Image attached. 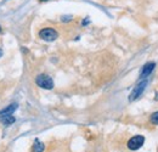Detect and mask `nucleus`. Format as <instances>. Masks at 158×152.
I'll return each mask as SVG.
<instances>
[{
  "label": "nucleus",
  "instance_id": "nucleus-1",
  "mask_svg": "<svg viewBox=\"0 0 158 152\" xmlns=\"http://www.w3.org/2000/svg\"><path fill=\"white\" fill-rule=\"evenodd\" d=\"M35 83L39 85L40 88L46 89V90H50V89L54 88V80L48 74H39L35 79Z\"/></svg>",
  "mask_w": 158,
  "mask_h": 152
},
{
  "label": "nucleus",
  "instance_id": "nucleus-2",
  "mask_svg": "<svg viewBox=\"0 0 158 152\" xmlns=\"http://www.w3.org/2000/svg\"><path fill=\"white\" fill-rule=\"evenodd\" d=\"M143 142H145V137L142 135H135L128 141L127 145H128V149L130 151H136L143 145Z\"/></svg>",
  "mask_w": 158,
  "mask_h": 152
},
{
  "label": "nucleus",
  "instance_id": "nucleus-3",
  "mask_svg": "<svg viewBox=\"0 0 158 152\" xmlns=\"http://www.w3.org/2000/svg\"><path fill=\"white\" fill-rule=\"evenodd\" d=\"M39 37L45 41H54L59 37V33L52 28H44L39 32Z\"/></svg>",
  "mask_w": 158,
  "mask_h": 152
},
{
  "label": "nucleus",
  "instance_id": "nucleus-4",
  "mask_svg": "<svg viewBox=\"0 0 158 152\" xmlns=\"http://www.w3.org/2000/svg\"><path fill=\"white\" fill-rule=\"evenodd\" d=\"M146 87H147V80L140 82L138 85L133 89V91L130 93V95H129V101H134V100H136L139 96L143 93V90L146 89Z\"/></svg>",
  "mask_w": 158,
  "mask_h": 152
},
{
  "label": "nucleus",
  "instance_id": "nucleus-5",
  "mask_svg": "<svg viewBox=\"0 0 158 152\" xmlns=\"http://www.w3.org/2000/svg\"><path fill=\"white\" fill-rule=\"evenodd\" d=\"M155 67H156V63H155V62H148V63H146V65L143 66L142 71H141L140 78L142 79V78H146L147 76H150V74L152 73V71L155 70Z\"/></svg>",
  "mask_w": 158,
  "mask_h": 152
},
{
  "label": "nucleus",
  "instance_id": "nucleus-6",
  "mask_svg": "<svg viewBox=\"0 0 158 152\" xmlns=\"http://www.w3.org/2000/svg\"><path fill=\"white\" fill-rule=\"evenodd\" d=\"M17 107H19L17 103H11V105H9L7 107L2 108V110L0 111V118H2V117H5V116H11V114L17 110Z\"/></svg>",
  "mask_w": 158,
  "mask_h": 152
},
{
  "label": "nucleus",
  "instance_id": "nucleus-7",
  "mask_svg": "<svg viewBox=\"0 0 158 152\" xmlns=\"http://www.w3.org/2000/svg\"><path fill=\"white\" fill-rule=\"evenodd\" d=\"M44 149H45V145L39 140H35L33 144V147H32V152H43Z\"/></svg>",
  "mask_w": 158,
  "mask_h": 152
},
{
  "label": "nucleus",
  "instance_id": "nucleus-8",
  "mask_svg": "<svg viewBox=\"0 0 158 152\" xmlns=\"http://www.w3.org/2000/svg\"><path fill=\"white\" fill-rule=\"evenodd\" d=\"M1 119V123L4 124V125H11L12 123H15V120H16V118L11 114V116H5V117H2V118H0Z\"/></svg>",
  "mask_w": 158,
  "mask_h": 152
},
{
  "label": "nucleus",
  "instance_id": "nucleus-9",
  "mask_svg": "<svg viewBox=\"0 0 158 152\" xmlns=\"http://www.w3.org/2000/svg\"><path fill=\"white\" fill-rule=\"evenodd\" d=\"M151 123H153V124H156L158 125V112H155V113L151 116Z\"/></svg>",
  "mask_w": 158,
  "mask_h": 152
},
{
  "label": "nucleus",
  "instance_id": "nucleus-10",
  "mask_svg": "<svg viewBox=\"0 0 158 152\" xmlns=\"http://www.w3.org/2000/svg\"><path fill=\"white\" fill-rule=\"evenodd\" d=\"M1 55H2V51H1V50H0V56H1Z\"/></svg>",
  "mask_w": 158,
  "mask_h": 152
},
{
  "label": "nucleus",
  "instance_id": "nucleus-11",
  "mask_svg": "<svg viewBox=\"0 0 158 152\" xmlns=\"http://www.w3.org/2000/svg\"><path fill=\"white\" fill-rule=\"evenodd\" d=\"M0 32H1V26H0Z\"/></svg>",
  "mask_w": 158,
  "mask_h": 152
},
{
  "label": "nucleus",
  "instance_id": "nucleus-12",
  "mask_svg": "<svg viewBox=\"0 0 158 152\" xmlns=\"http://www.w3.org/2000/svg\"><path fill=\"white\" fill-rule=\"evenodd\" d=\"M40 1H44V0H40Z\"/></svg>",
  "mask_w": 158,
  "mask_h": 152
}]
</instances>
